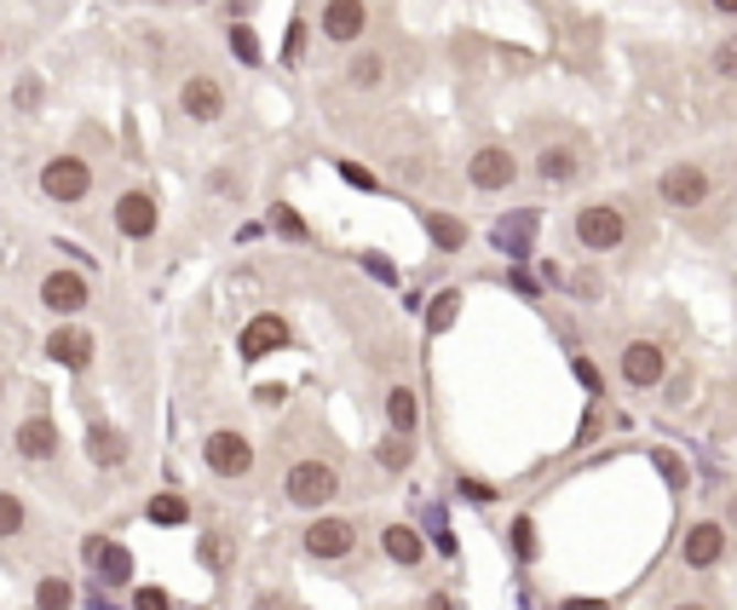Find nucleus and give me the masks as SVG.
Returning a JSON list of instances; mask_svg holds the SVG:
<instances>
[{"label": "nucleus", "instance_id": "nucleus-26", "mask_svg": "<svg viewBox=\"0 0 737 610\" xmlns=\"http://www.w3.org/2000/svg\"><path fill=\"white\" fill-rule=\"evenodd\" d=\"M410 455H415V444L403 438V432H392V438H387V444L375 449V461L387 467V472H403V467H410Z\"/></svg>", "mask_w": 737, "mask_h": 610}, {"label": "nucleus", "instance_id": "nucleus-23", "mask_svg": "<svg viewBox=\"0 0 737 610\" xmlns=\"http://www.w3.org/2000/svg\"><path fill=\"white\" fill-rule=\"evenodd\" d=\"M426 237L438 242L444 253H462L467 248V225L455 219V214H426Z\"/></svg>", "mask_w": 737, "mask_h": 610}, {"label": "nucleus", "instance_id": "nucleus-8", "mask_svg": "<svg viewBox=\"0 0 737 610\" xmlns=\"http://www.w3.org/2000/svg\"><path fill=\"white\" fill-rule=\"evenodd\" d=\"M41 305H46L53 317H75V312H87V305H93L87 276H82V271H46V276H41Z\"/></svg>", "mask_w": 737, "mask_h": 610}, {"label": "nucleus", "instance_id": "nucleus-28", "mask_svg": "<svg viewBox=\"0 0 737 610\" xmlns=\"http://www.w3.org/2000/svg\"><path fill=\"white\" fill-rule=\"evenodd\" d=\"M708 69H715V81H737V35L715 41V53H708Z\"/></svg>", "mask_w": 737, "mask_h": 610}, {"label": "nucleus", "instance_id": "nucleus-25", "mask_svg": "<svg viewBox=\"0 0 737 610\" xmlns=\"http://www.w3.org/2000/svg\"><path fill=\"white\" fill-rule=\"evenodd\" d=\"M35 610H75L69 576H41V581H35Z\"/></svg>", "mask_w": 737, "mask_h": 610}, {"label": "nucleus", "instance_id": "nucleus-12", "mask_svg": "<svg viewBox=\"0 0 737 610\" xmlns=\"http://www.w3.org/2000/svg\"><path fill=\"white\" fill-rule=\"evenodd\" d=\"M537 231H542V214L537 208H513L496 231H490V242L501 248V253H513V260H524L530 253V242H537Z\"/></svg>", "mask_w": 737, "mask_h": 610}, {"label": "nucleus", "instance_id": "nucleus-2", "mask_svg": "<svg viewBox=\"0 0 737 610\" xmlns=\"http://www.w3.org/2000/svg\"><path fill=\"white\" fill-rule=\"evenodd\" d=\"M283 495L294 506H328L340 495V472L328 467V461H294L289 478H283Z\"/></svg>", "mask_w": 737, "mask_h": 610}, {"label": "nucleus", "instance_id": "nucleus-45", "mask_svg": "<svg viewBox=\"0 0 737 610\" xmlns=\"http://www.w3.org/2000/svg\"><path fill=\"white\" fill-rule=\"evenodd\" d=\"M0 392H7V380H0Z\"/></svg>", "mask_w": 737, "mask_h": 610}, {"label": "nucleus", "instance_id": "nucleus-11", "mask_svg": "<svg viewBox=\"0 0 737 610\" xmlns=\"http://www.w3.org/2000/svg\"><path fill=\"white\" fill-rule=\"evenodd\" d=\"M617 363H622V380H628V386H657V380L669 374V351L657 346V340H628Z\"/></svg>", "mask_w": 737, "mask_h": 610}, {"label": "nucleus", "instance_id": "nucleus-6", "mask_svg": "<svg viewBox=\"0 0 737 610\" xmlns=\"http://www.w3.org/2000/svg\"><path fill=\"white\" fill-rule=\"evenodd\" d=\"M41 190L53 196V201H82L87 190H93V167H87V156H53L41 167Z\"/></svg>", "mask_w": 737, "mask_h": 610}, {"label": "nucleus", "instance_id": "nucleus-21", "mask_svg": "<svg viewBox=\"0 0 737 610\" xmlns=\"http://www.w3.org/2000/svg\"><path fill=\"white\" fill-rule=\"evenodd\" d=\"M380 547H387V558H392V565H403V570L421 565V553H426L410 524H387V530H380Z\"/></svg>", "mask_w": 737, "mask_h": 610}, {"label": "nucleus", "instance_id": "nucleus-42", "mask_svg": "<svg viewBox=\"0 0 737 610\" xmlns=\"http://www.w3.org/2000/svg\"><path fill=\"white\" fill-rule=\"evenodd\" d=\"M426 610H449V599H438V593H432V599H426Z\"/></svg>", "mask_w": 737, "mask_h": 610}, {"label": "nucleus", "instance_id": "nucleus-44", "mask_svg": "<svg viewBox=\"0 0 737 610\" xmlns=\"http://www.w3.org/2000/svg\"><path fill=\"white\" fill-rule=\"evenodd\" d=\"M731 524H737V501H731Z\"/></svg>", "mask_w": 737, "mask_h": 610}, {"label": "nucleus", "instance_id": "nucleus-22", "mask_svg": "<svg viewBox=\"0 0 737 610\" xmlns=\"http://www.w3.org/2000/svg\"><path fill=\"white\" fill-rule=\"evenodd\" d=\"M87 553H93V565H98V576H105V581H127V576H133V553H127V547L87 542Z\"/></svg>", "mask_w": 737, "mask_h": 610}, {"label": "nucleus", "instance_id": "nucleus-41", "mask_svg": "<svg viewBox=\"0 0 737 610\" xmlns=\"http://www.w3.org/2000/svg\"><path fill=\"white\" fill-rule=\"evenodd\" d=\"M715 12H726V18H737V0H708Z\"/></svg>", "mask_w": 737, "mask_h": 610}, {"label": "nucleus", "instance_id": "nucleus-3", "mask_svg": "<svg viewBox=\"0 0 737 610\" xmlns=\"http://www.w3.org/2000/svg\"><path fill=\"white\" fill-rule=\"evenodd\" d=\"M657 196H663L669 208L692 214V208H703V201L715 196V179H708V167H697V162H674L663 179H657Z\"/></svg>", "mask_w": 737, "mask_h": 610}, {"label": "nucleus", "instance_id": "nucleus-15", "mask_svg": "<svg viewBox=\"0 0 737 610\" xmlns=\"http://www.w3.org/2000/svg\"><path fill=\"white\" fill-rule=\"evenodd\" d=\"M283 346H289V323L277 317V312L253 317V323L242 328V358H248V363H260V358H271V351H283Z\"/></svg>", "mask_w": 737, "mask_h": 610}, {"label": "nucleus", "instance_id": "nucleus-13", "mask_svg": "<svg viewBox=\"0 0 737 610\" xmlns=\"http://www.w3.org/2000/svg\"><path fill=\"white\" fill-rule=\"evenodd\" d=\"M720 553H726V530L715 524V519H703V524H692L685 530V542H680V558L692 570H708V565H720Z\"/></svg>", "mask_w": 737, "mask_h": 610}, {"label": "nucleus", "instance_id": "nucleus-17", "mask_svg": "<svg viewBox=\"0 0 737 610\" xmlns=\"http://www.w3.org/2000/svg\"><path fill=\"white\" fill-rule=\"evenodd\" d=\"M18 455L23 461H53L58 455V426L46 421V415H30V421H18Z\"/></svg>", "mask_w": 737, "mask_h": 610}, {"label": "nucleus", "instance_id": "nucleus-4", "mask_svg": "<svg viewBox=\"0 0 737 610\" xmlns=\"http://www.w3.org/2000/svg\"><path fill=\"white\" fill-rule=\"evenodd\" d=\"M519 179V156L507 144H478L467 156V185L473 190H507Z\"/></svg>", "mask_w": 737, "mask_h": 610}, {"label": "nucleus", "instance_id": "nucleus-14", "mask_svg": "<svg viewBox=\"0 0 737 610\" xmlns=\"http://www.w3.org/2000/svg\"><path fill=\"white\" fill-rule=\"evenodd\" d=\"M46 358H53L58 369H69V374L93 369V335L87 328H53V335H46Z\"/></svg>", "mask_w": 737, "mask_h": 610}, {"label": "nucleus", "instance_id": "nucleus-1", "mask_svg": "<svg viewBox=\"0 0 737 610\" xmlns=\"http://www.w3.org/2000/svg\"><path fill=\"white\" fill-rule=\"evenodd\" d=\"M571 237H576V248H588V253H611V248L628 242V214L617 208V201H588V208H576Z\"/></svg>", "mask_w": 737, "mask_h": 610}, {"label": "nucleus", "instance_id": "nucleus-20", "mask_svg": "<svg viewBox=\"0 0 737 610\" xmlns=\"http://www.w3.org/2000/svg\"><path fill=\"white\" fill-rule=\"evenodd\" d=\"M87 455H93V467H121L127 461V438L110 421H93L87 426Z\"/></svg>", "mask_w": 737, "mask_h": 610}, {"label": "nucleus", "instance_id": "nucleus-39", "mask_svg": "<svg viewBox=\"0 0 737 610\" xmlns=\"http://www.w3.org/2000/svg\"><path fill=\"white\" fill-rule=\"evenodd\" d=\"M576 374H582V386H588V392H599V374H594L588 358H576Z\"/></svg>", "mask_w": 737, "mask_h": 610}, {"label": "nucleus", "instance_id": "nucleus-36", "mask_svg": "<svg viewBox=\"0 0 737 610\" xmlns=\"http://www.w3.org/2000/svg\"><path fill=\"white\" fill-rule=\"evenodd\" d=\"M133 610H173V599H167L162 588H139V593H133Z\"/></svg>", "mask_w": 737, "mask_h": 610}, {"label": "nucleus", "instance_id": "nucleus-7", "mask_svg": "<svg viewBox=\"0 0 737 610\" xmlns=\"http://www.w3.org/2000/svg\"><path fill=\"white\" fill-rule=\"evenodd\" d=\"M202 461H208V472H219V478H242L253 467V444L242 432L219 426V432H208V444H202Z\"/></svg>", "mask_w": 737, "mask_h": 610}, {"label": "nucleus", "instance_id": "nucleus-5", "mask_svg": "<svg viewBox=\"0 0 737 610\" xmlns=\"http://www.w3.org/2000/svg\"><path fill=\"white\" fill-rule=\"evenodd\" d=\"M180 110H185V121H219L225 116V87H219V75H208V69H191L185 81H180Z\"/></svg>", "mask_w": 737, "mask_h": 610}, {"label": "nucleus", "instance_id": "nucleus-40", "mask_svg": "<svg viewBox=\"0 0 737 610\" xmlns=\"http://www.w3.org/2000/svg\"><path fill=\"white\" fill-rule=\"evenodd\" d=\"M565 610H605L599 599H565Z\"/></svg>", "mask_w": 737, "mask_h": 610}, {"label": "nucleus", "instance_id": "nucleus-19", "mask_svg": "<svg viewBox=\"0 0 737 610\" xmlns=\"http://www.w3.org/2000/svg\"><path fill=\"white\" fill-rule=\"evenodd\" d=\"M387 69H392V58L380 53V46H364V53L346 64V87H358V92H375L380 81H387Z\"/></svg>", "mask_w": 737, "mask_h": 610}, {"label": "nucleus", "instance_id": "nucleus-10", "mask_svg": "<svg viewBox=\"0 0 737 610\" xmlns=\"http://www.w3.org/2000/svg\"><path fill=\"white\" fill-rule=\"evenodd\" d=\"M156 225H162V214H156V196L150 190H121L116 196V231L121 237L144 242V237H156Z\"/></svg>", "mask_w": 737, "mask_h": 610}, {"label": "nucleus", "instance_id": "nucleus-43", "mask_svg": "<svg viewBox=\"0 0 737 610\" xmlns=\"http://www.w3.org/2000/svg\"><path fill=\"white\" fill-rule=\"evenodd\" d=\"M674 610H708V604H674Z\"/></svg>", "mask_w": 737, "mask_h": 610}, {"label": "nucleus", "instance_id": "nucleus-24", "mask_svg": "<svg viewBox=\"0 0 737 610\" xmlns=\"http://www.w3.org/2000/svg\"><path fill=\"white\" fill-rule=\"evenodd\" d=\"M387 421H392V432H403V438L415 432L421 410H415V392H410V386H392V392H387Z\"/></svg>", "mask_w": 737, "mask_h": 610}, {"label": "nucleus", "instance_id": "nucleus-33", "mask_svg": "<svg viewBox=\"0 0 737 610\" xmlns=\"http://www.w3.org/2000/svg\"><path fill=\"white\" fill-rule=\"evenodd\" d=\"M23 530V501L12 490H0V536H18Z\"/></svg>", "mask_w": 737, "mask_h": 610}, {"label": "nucleus", "instance_id": "nucleus-37", "mask_svg": "<svg viewBox=\"0 0 737 610\" xmlns=\"http://www.w3.org/2000/svg\"><path fill=\"white\" fill-rule=\"evenodd\" d=\"M340 179H351L358 190H375V173H369L364 162H340Z\"/></svg>", "mask_w": 737, "mask_h": 610}, {"label": "nucleus", "instance_id": "nucleus-38", "mask_svg": "<svg viewBox=\"0 0 737 610\" xmlns=\"http://www.w3.org/2000/svg\"><path fill=\"white\" fill-rule=\"evenodd\" d=\"M462 495H467V501H496V490L478 484V478H462Z\"/></svg>", "mask_w": 737, "mask_h": 610}, {"label": "nucleus", "instance_id": "nucleus-16", "mask_svg": "<svg viewBox=\"0 0 737 610\" xmlns=\"http://www.w3.org/2000/svg\"><path fill=\"white\" fill-rule=\"evenodd\" d=\"M351 547H358V530H351L346 519H317L306 530V553L312 558H346Z\"/></svg>", "mask_w": 737, "mask_h": 610}, {"label": "nucleus", "instance_id": "nucleus-34", "mask_svg": "<svg viewBox=\"0 0 737 610\" xmlns=\"http://www.w3.org/2000/svg\"><path fill=\"white\" fill-rule=\"evenodd\" d=\"M12 105L18 110H41V75H23V81L12 87Z\"/></svg>", "mask_w": 737, "mask_h": 610}, {"label": "nucleus", "instance_id": "nucleus-31", "mask_svg": "<svg viewBox=\"0 0 737 610\" xmlns=\"http://www.w3.org/2000/svg\"><path fill=\"white\" fill-rule=\"evenodd\" d=\"M306 46H312V23L294 18L289 23V41H283V64H300V58H306Z\"/></svg>", "mask_w": 737, "mask_h": 610}, {"label": "nucleus", "instance_id": "nucleus-30", "mask_svg": "<svg viewBox=\"0 0 737 610\" xmlns=\"http://www.w3.org/2000/svg\"><path fill=\"white\" fill-rule=\"evenodd\" d=\"M225 35H231V53H237V64H248V69L260 64V35H253L248 23H231Z\"/></svg>", "mask_w": 737, "mask_h": 610}, {"label": "nucleus", "instance_id": "nucleus-35", "mask_svg": "<svg viewBox=\"0 0 737 610\" xmlns=\"http://www.w3.org/2000/svg\"><path fill=\"white\" fill-rule=\"evenodd\" d=\"M277 214V231H283V237H300V242H306V219H300L294 208H271Z\"/></svg>", "mask_w": 737, "mask_h": 610}, {"label": "nucleus", "instance_id": "nucleus-32", "mask_svg": "<svg viewBox=\"0 0 737 610\" xmlns=\"http://www.w3.org/2000/svg\"><path fill=\"white\" fill-rule=\"evenodd\" d=\"M507 536H513V553H519V558H537V553H542V542H537V524H530V513H524V519H513V530H507Z\"/></svg>", "mask_w": 737, "mask_h": 610}, {"label": "nucleus", "instance_id": "nucleus-9", "mask_svg": "<svg viewBox=\"0 0 737 610\" xmlns=\"http://www.w3.org/2000/svg\"><path fill=\"white\" fill-rule=\"evenodd\" d=\"M317 30L335 46H358L369 35V0H323V23Z\"/></svg>", "mask_w": 737, "mask_h": 610}, {"label": "nucleus", "instance_id": "nucleus-29", "mask_svg": "<svg viewBox=\"0 0 737 610\" xmlns=\"http://www.w3.org/2000/svg\"><path fill=\"white\" fill-rule=\"evenodd\" d=\"M455 305H462V294H455V288H444L438 299L426 305V328H432V335H444V328L455 323Z\"/></svg>", "mask_w": 737, "mask_h": 610}, {"label": "nucleus", "instance_id": "nucleus-18", "mask_svg": "<svg viewBox=\"0 0 737 610\" xmlns=\"http://www.w3.org/2000/svg\"><path fill=\"white\" fill-rule=\"evenodd\" d=\"M530 173H537L542 185H571L576 173H582V156L571 144H548V150H537V162H530Z\"/></svg>", "mask_w": 737, "mask_h": 610}, {"label": "nucleus", "instance_id": "nucleus-27", "mask_svg": "<svg viewBox=\"0 0 737 610\" xmlns=\"http://www.w3.org/2000/svg\"><path fill=\"white\" fill-rule=\"evenodd\" d=\"M144 513H150V524H185V519H191V506H185V495H156V501L144 506Z\"/></svg>", "mask_w": 737, "mask_h": 610}, {"label": "nucleus", "instance_id": "nucleus-46", "mask_svg": "<svg viewBox=\"0 0 737 610\" xmlns=\"http://www.w3.org/2000/svg\"><path fill=\"white\" fill-rule=\"evenodd\" d=\"M0 53H7V46H0Z\"/></svg>", "mask_w": 737, "mask_h": 610}]
</instances>
